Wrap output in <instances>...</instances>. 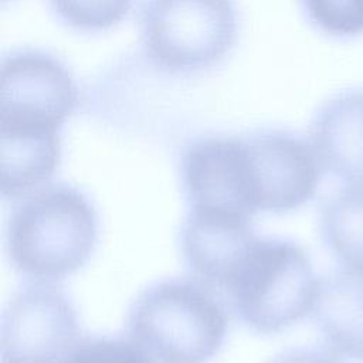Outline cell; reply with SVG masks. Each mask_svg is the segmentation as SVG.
I'll return each mask as SVG.
<instances>
[{
	"label": "cell",
	"mask_w": 363,
	"mask_h": 363,
	"mask_svg": "<svg viewBox=\"0 0 363 363\" xmlns=\"http://www.w3.org/2000/svg\"><path fill=\"white\" fill-rule=\"evenodd\" d=\"M309 143L329 174L363 186V89L340 91L313 113Z\"/></svg>",
	"instance_id": "cell-10"
},
{
	"label": "cell",
	"mask_w": 363,
	"mask_h": 363,
	"mask_svg": "<svg viewBox=\"0 0 363 363\" xmlns=\"http://www.w3.org/2000/svg\"><path fill=\"white\" fill-rule=\"evenodd\" d=\"M257 238L248 216L191 208L182 227L180 245L199 282L225 291Z\"/></svg>",
	"instance_id": "cell-8"
},
{
	"label": "cell",
	"mask_w": 363,
	"mask_h": 363,
	"mask_svg": "<svg viewBox=\"0 0 363 363\" xmlns=\"http://www.w3.org/2000/svg\"><path fill=\"white\" fill-rule=\"evenodd\" d=\"M77 311L47 282L13 295L1 318V363H65L78 342Z\"/></svg>",
	"instance_id": "cell-7"
},
{
	"label": "cell",
	"mask_w": 363,
	"mask_h": 363,
	"mask_svg": "<svg viewBox=\"0 0 363 363\" xmlns=\"http://www.w3.org/2000/svg\"><path fill=\"white\" fill-rule=\"evenodd\" d=\"M228 319L207 286L167 279L145 289L133 302L129 337L155 363H207L220 350Z\"/></svg>",
	"instance_id": "cell-2"
},
{
	"label": "cell",
	"mask_w": 363,
	"mask_h": 363,
	"mask_svg": "<svg viewBox=\"0 0 363 363\" xmlns=\"http://www.w3.org/2000/svg\"><path fill=\"white\" fill-rule=\"evenodd\" d=\"M182 180L191 208L252 216L240 180V136L191 142L182 157Z\"/></svg>",
	"instance_id": "cell-9"
},
{
	"label": "cell",
	"mask_w": 363,
	"mask_h": 363,
	"mask_svg": "<svg viewBox=\"0 0 363 363\" xmlns=\"http://www.w3.org/2000/svg\"><path fill=\"white\" fill-rule=\"evenodd\" d=\"M1 196L18 199L45 183L61 159L60 135H0Z\"/></svg>",
	"instance_id": "cell-12"
},
{
	"label": "cell",
	"mask_w": 363,
	"mask_h": 363,
	"mask_svg": "<svg viewBox=\"0 0 363 363\" xmlns=\"http://www.w3.org/2000/svg\"><path fill=\"white\" fill-rule=\"evenodd\" d=\"M79 104L77 82L55 55L13 50L0 68V135H60Z\"/></svg>",
	"instance_id": "cell-5"
},
{
	"label": "cell",
	"mask_w": 363,
	"mask_h": 363,
	"mask_svg": "<svg viewBox=\"0 0 363 363\" xmlns=\"http://www.w3.org/2000/svg\"><path fill=\"white\" fill-rule=\"evenodd\" d=\"M319 233L342 269L363 275V186L346 184L325 199Z\"/></svg>",
	"instance_id": "cell-13"
},
{
	"label": "cell",
	"mask_w": 363,
	"mask_h": 363,
	"mask_svg": "<svg viewBox=\"0 0 363 363\" xmlns=\"http://www.w3.org/2000/svg\"><path fill=\"white\" fill-rule=\"evenodd\" d=\"M316 329L335 356L363 360V275L337 269L319 279L312 309Z\"/></svg>",
	"instance_id": "cell-11"
},
{
	"label": "cell",
	"mask_w": 363,
	"mask_h": 363,
	"mask_svg": "<svg viewBox=\"0 0 363 363\" xmlns=\"http://www.w3.org/2000/svg\"><path fill=\"white\" fill-rule=\"evenodd\" d=\"M96 231L85 194L65 184L48 186L14 208L6 233L9 257L30 278L60 279L88 261Z\"/></svg>",
	"instance_id": "cell-1"
},
{
	"label": "cell",
	"mask_w": 363,
	"mask_h": 363,
	"mask_svg": "<svg viewBox=\"0 0 363 363\" xmlns=\"http://www.w3.org/2000/svg\"><path fill=\"white\" fill-rule=\"evenodd\" d=\"M65 363H155L132 339L91 336L77 342Z\"/></svg>",
	"instance_id": "cell-16"
},
{
	"label": "cell",
	"mask_w": 363,
	"mask_h": 363,
	"mask_svg": "<svg viewBox=\"0 0 363 363\" xmlns=\"http://www.w3.org/2000/svg\"><path fill=\"white\" fill-rule=\"evenodd\" d=\"M143 52L169 74L217 65L238 37L234 0H145L139 16Z\"/></svg>",
	"instance_id": "cell-4"
},
{
	"label": "cell",
	"mask_w": 363,
	"mask_h": 363,
	"mask_svg": "<svg viewBox=\"0 0 363 363\" xmlns=\"http://www.w3.org/2000/svg\"><path fill=\"white\" fill-rule=\"evenodd\" d=\"M308 23L332 38L363 34V0H299Z\"/></svg>",
	"instance_id": "cell-15"
},
{
	"label": "cell",
	"mask_w": 363,
	"mask_h": 363,
	"mask_svg": "<svg viewBox=\"0 0 363 363\" xmlns=\"http://www.w3.org/2000/svg\"><path fill=\"white\" fill-rule=\"evenodd\" d=\"M51 11L67 27L82 33L106 31L130 11L133 0H47Z\"/></svg>",
	"instance_id": "cell-14"
},
{
	"label": "cell",
	"mask_w": 363,
	"mask_h": 363,
	"mask_svg": "<svg viewBox=\"0 0 363 363\" xmlns=\"http://www.w3.org/2000/svg\"><path fill=\"white\" fill-rule=\"evenodd\" d=\"M242 163L252 213L301 207L315 196L323 170L311 143L282 129L242 136Z\"/></svg>",
	"instance_id": "cell-6"
},
{
	"label": "cell",
	"mask_w": 363,
	"mask_h": 363,
	"mask_svg": "<svg viewBox=\"0 0 363 363\" xmlns=\"http://www.w3.org/2000/svg\"><path fill=\"white\" fill-rule=\"evenodd\" d=\"M336 357L329 350L292 349L279 354L271 363H339Z\"/></svg>",
	"instance_id": "cell-17"
},
{
	"label": "cell",
	"mask_w": 363,
	"mask_h": 363,
	"mask_svg": "<svg viewBox=\"0 0 363 363\" xmlns=\"http://www.w3.org/2000/svg\"><path fill=\"white\" fill-rule=\"evenodd\" d=\"M319 279L305 250L285 238H257L225 292L240 319L277 333L312 312Z\"/></svg>",
	"instance_id": "cell-3"
}]
</instances>
